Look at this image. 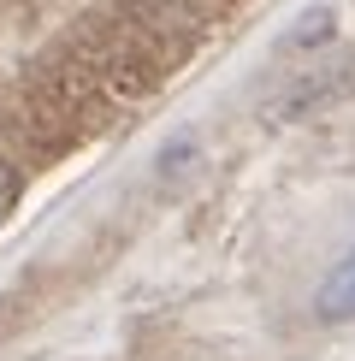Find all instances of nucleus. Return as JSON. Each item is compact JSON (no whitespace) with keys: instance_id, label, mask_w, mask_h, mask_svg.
<instances>
[{"instance_id":"obj_2","label":"nucleus","mask_w":355,"mask_h":361,"mask_svg":"<svg viewBox=\"0 0 355 361\" xmlns=\"http://www.w3.org/2000/svg\"><path fill=\"white\" fill-rule=\"evenodd\" d=\"M12 207H18V172H12L6 160H0V219H6Z\"/></svg>"},{"instance_id":"obj_1","label":"nucleus","mask_w":355,"mask_h":361,"mask_svg":"<svg viewBox=\"0 0 355 361\" xmlns=\"http://www.w3.org/2000/svg\"><path fill=\"white\" fill-rule=\"evenodd\" d=\"M314 308H320V320H355V249L344 255V267L320 284V302Z\"/></svg>"}]
</instances>
